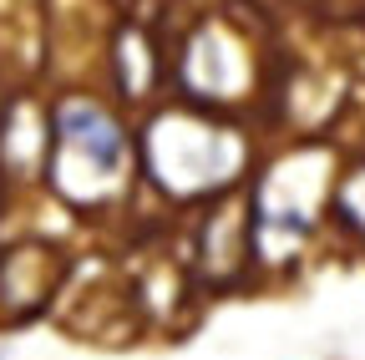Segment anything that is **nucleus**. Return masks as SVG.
<instances>
[{
    "mask_svg": "<svg viewBox=\"0 0 365 360\" xmlns=\"http://www.w3.org/2000/svg\"><path fill=\"white\" fill-rule=\"evenodd\" d=\"M335 218L345 223V229L365 234V168H355V173L340 178V188H335Z\"/></svg>",
    "mask_w": 365,
    "mask_h": 360,
    "instance_id": "f257e3e1",
    "label": "nucleus"
}]
</instances>
